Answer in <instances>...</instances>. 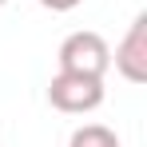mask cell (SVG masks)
Instances as JSON below:
<instances>
[{"label": "cell", "mask_w": 147, "mask_h": 147, "mask_svg": "<svg viewBox=\"0 0 147 147\" xmlns=\"http://www.w3.org/2000/svg\"><path fill=\"white\" fill-rule=\"evenodd\" d=\"M56 64H60V72L103 80L107 68H111V48H107V40H103L99 32L80 28V32H72V36H64V44H60V52H56Z\"/></svg>", "instance_id": "obj_1"}, {"label": "cell", "mask_w": 147, "mask_h": 147, "mask_svg": "<svg viewBox=\"0 0 147 147\" xmlns=\"http://www.w3.org/2000/svg\"><path fill=\"white\" fill-rule=\"evenodd\" d=\"M40 8H48V12H72V8H80L84 0H36Z\"/></svg>", "instance_id": "obj_5"}, {"label": "cell", "mask_w": 147, "mask_h": 147, "mask_svg": "<svg viewBox=\"0 0 147 147\" xmlns=\"http://www.w3.org/2000/svg\"><path fill=\"white\" fill-rule=\"evenodd\" d=\"M0 4H8V0H0Z\"/></svg>", "instance_id": "obj_6"}, {"label": "cell", "mask_w": 147, "mask_h": 147, "mask_svg": "<svg viewBox=\"0 0 147 147\" xmlns=\"http://www.w3.org/2000/svg\"><path fill=\"white\" fill-rule=\"evenodd\" d=\"M68 147H119V135L111 127H103V123H84V127L72 131Z\"/></svg>", "instance_id": "obj_4"}, {"label": "cell", "mask_w": 147, "mask_h": 147, "mask_svg": "<svg viewBox=\"0 0 147 147\" xmlns=\"http://www.w3.org/2000/svg\"><path fill=\"white\" fill-rule=\"evenodd\" d=\"M111 64H115V72H119L127 84H147V12H139V16L127 24L123 40L115 44Z\"/></svg>", "instance_id": "obj_3"}, {"label": "cell", "mask_w": 147, "mask_h": 147, "mask_svg": "<svg viewBox=\"0 0 147 147\" xmlns=\"http://www.w3.org/2000/svg\"><path fill=\"white\" fill-rule=\"evenodd\" d=\"M48 103L64 115H88L103 103V80L96 76H76V72H56L48 84Z\"/></svg>", "instance_id": "obj_2"}]
</instances>
